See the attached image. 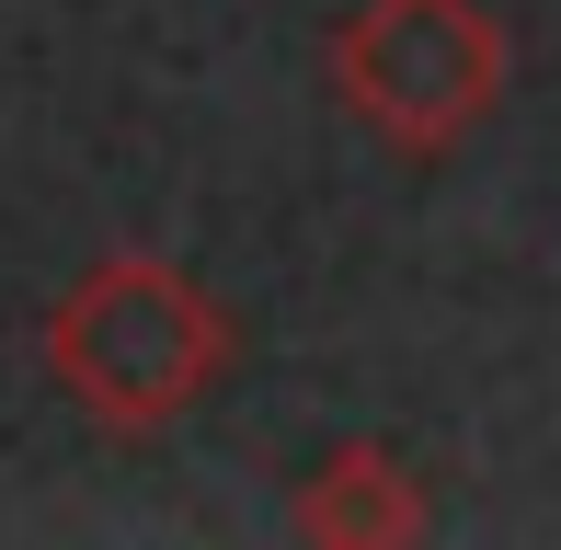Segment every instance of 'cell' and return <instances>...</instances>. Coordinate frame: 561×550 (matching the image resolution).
<instances>
[{"label":"cell","mask_w":561,"mask_h":550,"mask_svg":"<svg viewBox=\"0 0 561 550\" xmlns=\"http://www.w3.org/2000/svg\"><path fill=\"white\" fill-rule=\"evenodd\" d=\"M287 528L321 539V550H401V539H424V470L390 436H344L298 470Z\"/></svg>","instance_id":"cell-3"},{"label":"cell","mask_w":561,"mask_h":550,"mask_svg":"<svg viewBox=\"0 0 561 550\" xmlns=\"http://www.w3.org/2000/svg\"><path fill=\"white\" fill-rule=\"evenodd\" d=\"M504 23L481 0H355L333 23V104L401 161H447L504 104Z\"/></svg>","instance_id":"cell-2"},{"label":"cell","mask_w":561,"mask_h":550,"mask_svg":"<svg viewBox=\"0 0 561 550\" xmlns=\"http://www.w3.org/2000/svg\"><path fill=\"white\" fill-rule=\"evenodd\" d=\"M35 356H46V390L92 436L138 447V436H172L184 413L218 402L229 356H241V321H229V298L207 275L172 264V253H92L46 298Z\"/></svg>","instance_id":"cell-1"}]
</instances>
